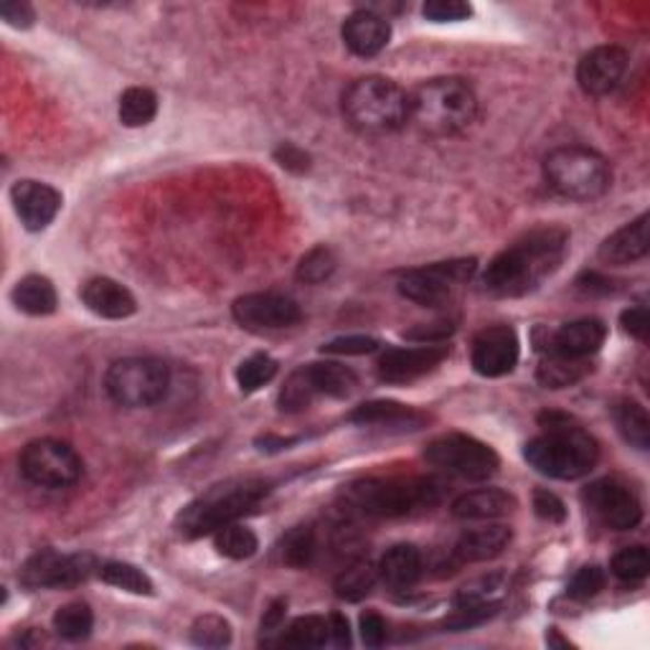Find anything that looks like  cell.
<instances>
[{
    "label": "cell",
    "instance_id": "obj_32",
    "mask_svg": "<svg viewBox=\"0 0 650 650\" xmlns=\"http://www.w3.org/2000/svg\"><path fill=\"white\" fill-rule=\"evenodd\" d=\"M119 123L125 127H146L158 115V98L156 92L146 90V87H130L119 98Z\"/></svg>",
    "mask_w": 650,
    "mask_h": 650
},
{
    "label": "cell",
    "instance_id": "obj_25",
    "mask_svg": "<svg viewBox=\"0 0 650 650\" xmlns=\"http://www.w3.org/2000/svg\"><path fill=\"white\" fill-rule=\"evenodd\" d=\"M513 539L511 528L503 524H488L465 532L455 544L457 565H476V561H491L509 549Z\"/></svg>",
    "mask_w": 650,
    "mask_h": 650
},
{
    "label": "cell",
    "instance_id": "obj_6",
    "mask_svg": "<svg viewBox=\"0 0 650 650\" xmlns=\"http://www.w3.org/2000/svg\"><path fill=\"white\" fill-rule=\"evenodd\" d=\"M343 115L361 133H395L409 123V94L384 77H364L343 92Z\"/></svg>",
    "mask_w": 650,
    "mask_h": 650
},
{
    "label": "cell",
    "instance_id": "obj_24",
    "mask_svg": "<svg viewBox=\"0 0 650 650\" xmlns=\"http://www.w3.org/2000/svg\"><path fill=\"white\" fill-rule=\"evenodd\" d=\"M351 422L361 424V427H389V430H422L430 422V417L424 412H417L412 407L399 404V401L379 399L366 401V404L356 407L349 417Z\"/></svg>",
    "mask_w": 650,
    "mask_h": 650
},
{
    "label": "cell",
    "instance_id": "obj_53",
    "mask_svg": "<svg viewBox=\"0 0 650 650\" xmlns=\"http://www.w3.org/2000/svg\"><path fill=\"white\" fill-rule=\"evenodd\" d=\"M577 287L588 295H609L617 290L613 280L602 277V275H597V272H584V275L577 280Z\"/></svg>",
    "mask_w": 650,
    "mask_h": 650
},
{
    "label": "cell",
    "instance_id": "obj_18",
    "mask_svg": "<svg viewBox=\"0 0 650 650\" xmlns=\"http://www.w3.org/2000/svg\"><path fill=\"white\" fill-rule=\"evenodd\" d=\"M447 356H451V346H445V343H422L417 349H389L387 353H381L376 368H379L381 381L409 384L430 374Z\"/></svg>",
    "mask_w": 650,
    "mask_h": 650
},
{
    "label": "cell",
    "instance_id": "obj_9",
    "mask_svg": "<svg viewBox=\"0 0 650 650\" xmlns=\"http://www.w3.org/2000/svg\"><path fill=\"white\" fill-rule=\"evenodd\" d=\"M356 374L351 368L335 364V361H326V364H308L295 368L287 376V381L280 389L277 404L283 412H303L308 409L318 397H333L343 399L356 389Z\"/></svg>",
    "mask_w": 650,
    "mask_h": 650
},
{
    "label": "cell",
    "instance_id": "obj_4",
    "mask_svg": "<svg viewBox=\"0 0 650 650\" xmlns=\"http://www.w3.org/2000/svg\"><path fill=\"white\" fill-rule=\"evenodd\" d=\"M445 483L437 478H368L351 483L343 499L353 511L376 518H399L443 501Z\"/></svg>",
    "mask_w": 650,
    "mask_h": 650
},
{
    "label": "cell",
    "instance_id": "obj_26",
    "mask_svg": "<svg viewBox=\"0 0 650 650\" xmlns=\"http://www.w3.org/2000/svg\"><path fill=\"white\" fill-rule=\"evenodd\" d=\"M516 511V499L501 488H480V491L463 493L453 503V516L460 521H493Z\"/></svg>",
    "mask_w": 650,
    "mask_h": 650
},
{
    "label": "cell",
    "instance_id": "obj_30",
    "mask_svg": "<svg viewBox=\"0 0 650 650\" xmlns=\"http://www.w3.org/2000/svg\"><path fill=\"white\" fill-rule=\"evenodd\" d=\"M613 422L617 432H620L623 440L628 445L636 447V451H648L650 447V417L646 407H640L638 401H617L613 407Z\"/></svg>",
    "mask_w": 650,
    "mask_h": 650
},
{
    "label": "cell",
    "instance_id": "obj_3",
    "mask_svg": "<svg viewBox=\"0 0 650 650\" xmlns=\"http://www.w3.org/2000/svg\"><path fill=\"white\" fill-rule=\"evenodd\" d=\"M267 493L270 483L262 478H235L212 486L179 513L175 532L183 539H201L206 534H216L221 526L235 524L239 516L254 511L262 499H267Z\"/></svg>",
    "mask_w": 650,
    "mask_h": 650
},
{
    "label": "cell",
    "instance_id": "obj_49",
    "mask_svg": "<svg viewBox=\"0 0 650 650\" xmlns=\"http://www.w3.org/2000/svg\"><path fill=\"white\" fill-rule=\"evenodd\" d=\"M0 15L8 26L13 28H31L36 21V11L28 3H21V0H3L0 3Z\"/></svg>",
    "mask_w": 650,
    "mask_h": 650
},
{
    "label": "cell",
    "instance_id": "obj_34",
    "mask_svg": "<svg viewBox=\"0 0 650 650\" xmlns=\"http://www.w3.org/2000/svg\"><path fill=\"white\" fill-rule=\"evenodd\" d=\"M94 628V615L87 602H69L56 609L54 630L64 640H84Z\"/></svg>",
    "mask_w": 650,
    "mask_h": 650
},
{
    "label": "cell",
    "instance_id": "obj_52",
    "mask_svg": "<svg viewBox=\"0 0 650 650\" xmlns=\"http://www.w3.org/2000/svg\"><path fill=\"white\" fill-rule=\"evenodd\" d=\"M453 333L451 323H424L404 333V339L417 343H445L447 335Z\"/></svg>",
    "mask_w": 650,
    "mask_h": 650
},
{
    "label": "cell",
    "instance_id": "obj_5",
    "mask_svg": "<svg viewBox=\"0 0 650 650\" xmlns=\"http://www.w3.org/2000/svg\"><path fill=\"white\" fill-rule=\"evenodd\" d=\"M476 92L465 79L457 77L430 79L409 94V119L435 138L460 133L476 119Z\"/></svg>",
    "mask_w": 650,
    "mask_h": 650
},
{
    "label": "cell",
    "instance_id": "obj_40",
    "mask_svg": "<svg viewBox=\"0 0 650 650\" xmlns=\"http://www.w3.org/2000/svg\"><path fill=\"white\" fill-rule=\"evenodd\" d=\"M609 569L625 584L643 582L650 572V554L646 547H625L615 554Z\"/></svg>",
    "mask_w": 650,
    "mask_h": 650
},
{
    "label": "cell",
    "instance_id": "obj_19",
    "mask_svg": "<svg viewBox=\"0 0 650 650\" xmlns=\"http://www.w3.org/2000/svg\"><path fill=\"white\" fill-rule=\"evenodd\" d=\"M15 214L28 231H44L61 212V194L49 183L19 181L11 189Z\"/></svg>",
    "mask_w": 650,
    "mask_h": 650
},
{
    "label": "cell",
    "instance_id": "obj_33",
    "mask_svg": "<svg viewBox=\"0 0 650 650\" xmlns=\"http://www.w3.org/2000/svg\"><path fill=\"white\" fill-rule=\"evenodd\" d=\"M376 580H379V569H374L368 561H356V565L343 569V572L335 577V597L346 602H361L366 595H372Z\"/></svg>",
    "mask_w": 650,
    "mask_h": 650
},
{
    "label": "cell",
    "instance_id": "obj_44",
    "mask_svg": "<svg viewBox=\"0 0 650 650\" xmlns=\"http://www.w3.org/2000/svg\"><path fill=\"white\" fill-rule=\"evenodd\" d=\"M422 15L432 23H455L470 19L472 8L463 0H430V3H424Z\"/></svg>",
    "mask_w": 650,
    "mask_h": 650
},
{
    "label": "cell",
    "instance_id": "obj_15",
    "mask_svg": "<svg viewBox=\"0 0 650 650\" xmlns=\"http://www.w3.org/2000/svg\"><path fill=\"white\" fill-rule=\"evenodd\" d=\"M235 320L247 331H280L300 323V305L280 293H250L231 305Z\"/></svg>",
    "mask_w": 650,
    "mask_h": 650
},
{
    "label": "cell",
    "instance_id": "obj_28",
    "mask_svg": "<svg viewBox=\"0 0 650 650\" xmlns=\"http://www.w3.org/2000/svg\"><path fill=\"white\" fill-rule=\"evenodd\" d=\"M11 298L21 312H26V316H36V318L52 316L56 305H59L52 280L42 275H28L19 280L13 287Z\"/></svg>",
    "mask_w": 650,
    "mask_h": 650
},
{
    "label": "cell",
    "instance_id": "obj_35",
    "mask_svg": "<svg viewBox=\"0 0 650 650\" xmlns=\"http://www.w3.org/2000/svg\"><path fill=\"white\" fill-rule=\"evenodd\" d=\"M285 646L295 648H323L331 643V623L320 615H305L293 620L283 636Z\"/></svg>",
    "mask_w": 650,
    "mask_h": 650
},
{
    "label": "cell",
    "instance_id": "obj_27",
    "mask_svg": "<svg viewBox=\"0 0 650 650\" xmlns=\"http://www.w3.org/2000/svg\"><path fill=\"white\" fill-rule=\"evenodd\" d=\"M422 577V554L412 544H397L379 561V580L391 590H409Z\"/></svg>",
    "mask_w": 650,
    "mask_h": 650
},
{
    "label": "cell",
    "instance_id": "obj_10",
    "mask_svg": "<svg viewBox=\"0 0 650 650\" xmlns=\"http://www.w3.org/2000/svg\"><path fill=\"white\" fill-rule=\"evenodd\" d=\"M424 457L437 468H443L453 476H460L465 480H488L499 472V455L491 445L480 443V440L470 435H460V432H453V435H443L432 440L424 451Z\"/></svg>",
    "mask_w": 650,
    "mask_h": 650
},
{
    "label": "cell",
    "instance_id": "obj_54",
    "mask_svg": "<svg viewBox=\"0 0 650 650\" xmlns=\"http://www.w3.org/2000/svg\"><path fill=\"white\" fill-rule=\"evenodd\" d=\"M328 623H331V643L339 648H349L351 646V628H349L346 617H343L341 613H333L331 617H328Z\"/></svg>",
    "mask_w": 650,
    "mask_h": 650
},
{
    "label": "cell",
    "instance_id": "obj_55",
    "mask_svg": "<svg viewBox=\"0 0 650 650\" xmlns=\"http://www.w3.org/2000/svg\"><path fill=\"white\" fill-rule=\"evenodd\" d=\"M285 609H287V602L285 600H275V602H272L270 609L262 617V630L264 632H275V630L283 628Z\"/></svg>",
    "mask_w": 650,
    "mask_h": 650
},
{
    "label": "cell",
    "instance_id": "obj_31",
    "mask_svg": "<svg viewBox=\"0 0 650 650\" xmlns=\"http://www.w3.org/2000/svg\"><path fill=\"white\" fill-rule=\"evenodd\" d=\"M509 590V577L503 572H493L486 577H478L468 584H463L455 595V607H486L499 605L503 592Z\"/></svg>",
    "mask_w": 650,
    "mask_h": 650
},
{
    "label": "cell",
    "instance_id": "obj_1",
    "mask_svg": "<svg viewBox=\"0 0 650 650\" xmlns=\"http://www.w3.org/2000/svg\"><path fill=\"white\" fill-rule=\"evenodd\" d=\"M569 247V235L559 227L528 231L495 254L483 275V287L495 298H521L559 270Z\"/></svg>",
    "mask_w": 650,
    "mask_h": 650
},
{
    "label": "cell",
    "instance_id": "obj_17",
    "mask_svg": "<svg viewBox=\"0 0 650 650\" xmlns=\"http://www.w3.org/2000/svg\"><path fill=\"white\" fill-rule=\"evenodd\" d=\"M628 64V52L620 49V46H597V49L582 56L580 67H577V82L590 98H605V94L620 87Z\"/></svg>",
    "mask_w": 650,
    "mask_h": 650
},
{
    "label": "cell",
    "instance_id": "obj_20",
    "mask_svg": "<svg viewBox=\"0 0 650 650\" xmlns=\"http://www.w3.org/2000/svg\"><path fill=\"white\" fill-rule=\"evenodd\" d=\"M343 44L349 46L351 54L361 56V59H372V56L381 54L389 46L391 26L384 15L374 11H356L351 13L346 23H343Z\"/></svg>",
    "mask_w": 650,
    "mask_h": 650
},
{
    "label": "cell",
    "instance_id": "obj_42",
    "mask_svg": "<svg viewBox=\"0 0 650 650\" xmlns=\"http://www.w3.org/2000/svg\"><path fill=\"white\" fill-rule=\"evenodd\" d=\"M316 534L310 532V528H295V532L287 534V539L283 544V561L287 567H295V569H303L308 567L312 557H316Z\"/></svg>",
    "mask_w": 650,
    "mask_h": 650
},
{
    "label": "cell",
    "instance_id": "obj_45",
    "mask_svg": "<svg viewBox=\"0 0 650 650\" xmlns=\"http://www.w3.org/2000/svg\"><path fill=\"white\" fill-rule=\"evenodd\" d=\"M499 613V605H486V607H455V615L447 617L445 628L447 630H470L476 625H483L486 620Z\"/></svg>",
    "mask_w": 650,
    "mask_h": 650
},
{
    "label": "cell",
    "instance_id": "obj_11",
    "mask_svg": "<svg viewBox=\"0 0 650 650\" xmlns=\"http://www.w3.org/2000/svg\"><path fill=\"white\" fill-rule=\"evenodd\" d=\"M19 468L28 483L42 488H69L82 478V457L61 440H34L23 447Z\"/></svg>",
    "mask_w": 650,
    "mask_h": 650
},
{
    "label": "cell",
    "instance_id": "obj_12",
    "mask_svg": "<svg viewBox=\"0 0 650 650\" xmlns=\"http://www.w3.org/2000/svg\"><path fill=\"white\" fill-rule=\"evenodd\" d=\"M476 270H478L476 256H470V260H451V262L430 264V267L407 270L404 275L399 277L397 290L401 298L422 305V308H437V305L451 300L455 287L468 283V280L476 275Z\"/></svg>",
    "mask_w": 650,
    "mask_h": 650
},
{
    "label": "cell",
    "instance_id": "obj_47",
    "mask_svg": "<svg viewBox=\"0 0 650 650\" xmlns=\"http://www.w3.org/2000/svg\"><path fill=\"white\" fill-rule=\"evenodd\" d=\"M534 511H536V516L549 521V524H561V521L567 518L565 501H561L557 493L544 491V488L534 491Z\"/></svg>",
    "mask_w": 650,
    "mask_h": 650
},
{
    "label": "cell",
    "instance_id": "obj_38",
    "mask_svg": "<svg viewBox=\"0 0 650 650\" xmlns=\"http://www.w3.org/2000/svg\"><path fill=\"white\" fill-rule=\"evenodd\" d=\"M277 376V361L267 356V353H254V356L244 358L237 368V384L244 395L260 391L264 384H270Z\"/></svg>",
    "mask_w": 650,
    "mask_h": 650
},
{
    "label": "cell",
    "instance_id": "obj_46",
    "mask_svg": "<svg viewBox=\"0 0 650 650\" xmlns=\"http://www.w3.org/2000/svg\"><path fill=\"white\" fill-rule=\"evenodd\" d=\"M376 349H379V341L372 339V335H343V339L326 343L323 353H335V356H364V353H374Z\"/></svg>",
    "mask_w": 650,
    "mask_h": 650
},
{
    "label": "cell",
    "instance_id": "obj_23",
    "mask_svg": "<svg viewBox=\"0 0 650 650\" xmlns=\"http://www.w3.org/2000/svg\"><path fill=\"white\" fill-rule=\"evenodd\" d=\"M648 214H640L636 221L625 224L623 229H617L615 235H609L605 242L600 244L597 256L605 264L613 267H623V264H632L643 260L650 250V231H648Z\"/></svg>",
    "mask_w": 650,
    "mask_h": 650
},
{
    "label": "cell",
    "instance_id": "obj_48",
    "mask_svg": "<svg viewBox=\"0 0 650 650\" xmlns=\"http://www.w3.org/2000/svg\"><path fill=\"white\" fill-rule=\"evenodd\" d=\"M361 640H364L366 648H381L387 643V623L379 613H368L361 615Z\"/></svg>",
    "mask_w": 650,
    "mask_h": 650
},
{
    "label": "cell",
    "instance_id": "obj_41",
    "mask_svg": "<svg viewBox=\"0 0 650 650\" xmlns=\"http://www.w3.org/2000/svg\"><path fill=\"white\" fill-rule=\"evenodd\" d=\"M191 640L198 648H224L231 643V625L221 615H201L191 625Z\"/></svg>",
    "mask_w": 650,
    "mask_h": 650
},
{
    "label": "cell",
    "instance_id": "obj_16",
    "mask_svg": "<svg viewBox=\"0 0 650 650\" xmlns=\"http://www.w3.org/2000/svg\"><path fill=\"white\" fill-rule=\"evenodd\" d=\"M521 343L518 335L509 326H491L480 331L472 341L470 364L476 374L486 379H499V376L511 374L518 364Z\"/></svg>",
    "mask_w": 650,
    "mask_h": 650
},
{
    "label": "cell",
    "instance_id": "obj_39",
    "mask_svg": "<svg viewBox=\"0 0 650 650\" xmlns=\"http://www.w3.org/2000/svg\"><path fill=\"white\" fill-rule=\"evenodd\" d=\"M335 267H339V256H335L331 247L320 244L312 247V250L303 256L295 275H298V280L305 285H320L333 275Z\"/></svg>",
    "mask_w": 650,
    "mask_h": 650
},
{
    "label": "cell",
    "instance_id": "obj_51",
    "mask_svg": "<svg viewBox=\"0 0 650 650\" xmlns=\"http://www.w3.org/2000/svg\"><path fill=\"white\" fill-rule=\"evenodd\" d=\"M275 160L290 173H305L310 168L308 152L300 150L298 146H293V142H283V146L275 150Z\"/></svg>",
    "mask_w": 650,
    "mask_h": 650
},
{
    "label": "cell",
    "instance_id": "obj_8",
    "mask_svg": "<svg viewBox=\"0 0 650 650\" xmlns=\"http://www.w3.org/2000/svg\"><path fill=\"white\" fill-rule=\"evenodd\" d=\"M171 387V368L160 358L133 356L115 361L104 376V389L119 407H152L166 399Z\"/></svg>",
    "mask_w": 650,
    "mask_h": 650
},
{
    "label": "cell",
    "instance_id": "obj_21",
    "mask_svg": "<svg viewBox=\"0 0 650 650\" xmlns=\"http://www.w3.org/2000/svg\"><path fill=\"white\" fill-rule=\"evenodd\" d=\"M607 339V328L597 318H582L565 323L559 331L549 333L547 351L561 353L569 358H590L602 349Z\"/></svg>",
    "mask_w": 650,
    "mask_h": 650
},
{
    "label": "cell",
    "instance_id": "obj_14",
    "mask_svg": "<svg viewBox=\"0 0 650 650\" xmlns=\"http://www.w3.org/2000/svg\"><path fill=\"white\" fill-rule=\"evenodd\" d=\"M582 501L602 524L615 532H630L643 521V505L628 486L615 478H602L582 491Z\"/></svg>",
    "mask_w": 650,
    "mask_h": 650
},
{
    "label": "cell",
    "instance_id": "obj_36",
    "mask_svg": "<svg viewBox=\"0 0 650 650\" xmlns=\"http://www.w3.org/2000/svg\"><path fill=\"white\" fill-rule=\"evenodd\" d=\"M102 582L112 584V588L133 592V595H152V580L138 569L135 565H127V561H107V565L100 567Z\"/></svg>",
    "mask_w": 650,
    "mask_h": 650
},
{
    "label": "cell",
    "instance_id": "obj_50",
    "mask_svg": "<svg viewBox=\"0 0 650 650\" xmlns=\"http://www.w3.org/2000/svg\"><path fill=\"white\" fill-rule=\"evenodd\" d=\"M620 326L625 333H630L632 339L638 341H648L650 335V316H648V308H643V305H638V308H628L620 316Z\"/></svg>",
    "mask_w": 650,
    "mask_h": 650
},
{
    "label": "cell",
    "instance_id": "obj_56",
    "mask_svg": "<svg viewBox=\"0 0 650 650\" xmlns=\"http://www.w3.org/2000/svg\"><path fill=\"white\" fill-rule=\"evenodd\" d=\"M295 440H285V437H272V435H264V437H260L256 440V445H262L260 451H283V447H287V445H293Z\"/></svg>",
    "mask_w": 650,
    "mask_h": 650
},
{
    "label": "cell",
    "instance_id": "obj_13",
    "mask_svg": "<svg viewBox=\"0 0 650 650\" xmlns=\"http://www.w3.org/2000/svg\"><path fill=\"white\" fill-rule=\"evenodd\" d=\"M94 559L90 554H59L54 549H42L28 557L21 567L19 580L28 590H67L77 588L92 574Z\"/></svg>",
    "mask_w": 650,
    "mask_h": 650
},
{
    "label": "cell",
    "instance_id": "obj_22",
    "mask_svg": "<svg viewBox=\"0 0 650 650\" xmlns=\"http://www.w3.org/2000/svg\"><path fill=\"white\" fill-rule=\"evenodd\" d=\"M79 295H82V303L94 312V316L107 320H125L135 316V310H138V303H135L133 293L112 277L87 280Z\"/></svg>",
    "mask_w": 650,
    "mask_h": 650
},
{
    "label": "cell",
    "instance_id": "obj_37",
    "mask_svg": "<svg viewBox=\"0 0 650 650\" xmlns=\"http://www.w3.org/2000/svg\"><path fill=\"white\" fill-rule=\"evenodd\" d=\"M214 544L219 554L229 559H250L260 549V541H256V536L252 528L247 526H239V524H227L221 526L219 532L214 534Z\"/></svg>",
    "mask_w": 650,
    "mask_h": 650
},
{
    "label": "cell",
    "instance_id": "obj_29",
    "mask_svg": "<svg viewBox=\"0 0 650 650\" xmlns=\"http://www.w3.org/2000/svg\"><path fill=\"white\" fill-rule=\"evenodd\" d=\"M590 358H569L561 356V353L547 351V356L541 358L539 368H536V379L547 389H567L580 384L590 374Z\"/></svg>",
    "mask_w": 650,
    "mask_h": 650
},
{
    "label": "cell",
    "instance_id": "obj_2",
    "mask_svg": "<svg viewBox=\"0 0 650 650\" xmlns=\"http://www.w3.org/2000/svg\"><path fill=\"white\" fill-rule=\"evenodd\" d=\"M544 435L526 443L524 457L536 472L554 480H580L600 460L597 440L561 414H541Z\"/></svg>",
    "mask_w": 650,
    "mask_h": 650
},
{
    "label": "cell",
    "instance_id": "obj_43",
    "mask_svg": "<svg viewBox=\"0 0 650 650\" xmlns=\"http://www.w3.org/2000/svg\"><path fill=\"white\" fill-rule=\"evenodd\" d=\"M605 584H607L605 569L597 565H590V567H582L580 572L569 580L567 595L577 602H588L592 597H597L600 592L605 590Z\"/></svg>",
    "mask_w": 650,
    "mask_h": 650
},
{
    "label": "cell",
    "instance_id": "obj_7",
    "mask_svg": "<svg viewBox=\"0 0 650 650\" xmlns=\"http://www.w3.org/2000/svg\"><path fill=\"white\" fill-rule=\"evenodd\" d=\"M544 179L559 196L572 201L600 198L613 183L609 163L590 148H557L544 160Z\"/></svg>",
    "mask_w": 650,
    "mask_h": 650
}]
</instances>
